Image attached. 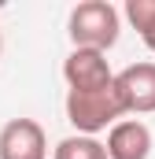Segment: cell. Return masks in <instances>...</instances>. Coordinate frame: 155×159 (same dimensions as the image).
<instances>
[{
  "mask_svg": "<svg viewBox=\"0 0 155 159\" xmlns=\"http://www.w3.org/2000/svg\"><path fill=\"white\" fill-rule=\"evenodd\" d=\"M63 78H67V89H78V93H92V89L115 85L107 52H96V48H74L63 59Z\"/></svg>",
  "mask_w": 155,
  "mask_h": 159,
  "instance_id": "3957f363",
  "label": "cell"
},
{
  "mask_svg": "<svg viewBox=\"0 0 155 159\" xmlns=\"http://www.w3.org/2000/svg\"><path fill=\"white\" fill-rule=\"evenodd\" d=\"M67 34L74 41V48L107 52V48H115L118 34H122V15H118L115 4H107V0H85V4H78L70 11Z\"/></svg>",
  "mask_w": 155,
  "mask_h": 159,
  "instance_id": "7a4b0ae2",
  "label": "cell"
},
{
  "mask_svg": "<svg viewBox=\"0 0 155 159\" xmlns=\"http://www.w3.org/2000/svg\"><path fill=\"white\" fill-rule=\"evenodd\" d=\"M52 159H107V144H100L96 137L74 133V137H63L55 144Z\"/></svg>",
  "mask_w": 155,
  "mask_h": 159,
  "instance_id": "52a82bcc",
  "label": "cell"
},
{
  "mask_svg": "<svg viewBox=\"0 0 155 159\" xmlns=\"http://www.w3.org/2000/svg\"><path fill=\"white\" fill-rule=\"evenodd\" d=\"M0 159H48V137L33 119H11L0 129Z\"/></svg>",
  "mask_w": 155,
  "mask_h": 159,
  "instance_id": "277c9868",
  "label": "cell"
},
{
  "mask_svg": "<svg viewBox=\"0 0 155 159\" xmlns=\"http://www.w3.org/2000/svg\"><path fill=\"white\" fill-rule=\"evenodd\" d=\"M126 19L133 22L140 41L155 52V0H126Z\"/></svg>",
  "mask_w": 155,
  "mask_h": 159,
  "instance_id": "ba28073f",
  "label": "cell"
},
{
  "mask_svg": "<svg viewBox=\"0 0 155 159\" xmlns=\"http://www.w3.org/2000/svg\"><path fill=\"white\" fill-rule=\"evenodd\" d=\"M152 156V129L140 119H122L107 129V159H148Z\"/></svg>",
  "mask_w": 155,
  "mask_h": 159,
  "instance_id": "8992f818",
  "label": "cell"
},
{
  "mask_svg": "<svg viewBox=\"0 0 155 159\" xmlns=\"http://www.w3.org/2000/svg\"><path fill=\"white\" fill-rule=\"evenodd\" d=\"M115 85L126 100L129 115H152L155 111V63H133L122 74H115Z\"/></svg>",
  "mask_w": 155,
  "mask_h": 159,
  "instance_id": "5b68a950",
  "label": "cell"
},
{
  "mask_svg": "<svg viewBox=\"0 0 155 159\" xmlns=\"http://www.w3.org/2000/svg\"><path fill=\"white\" fill-rule=\"evenodd\" d=\"M0 52H4V34H0Z\"/></svg>",
  "mask_w": 155,
  "mask_h": 159,
  "instance_id": "9c48e42d",
  "label": "cell"
},
{
  "mask_svg": "<svg viewBox=\"0 0 155 159\" xmlns=\"http://www.w3.org/2000/svg\"><path fill=\"white\" fill-rule=\"evenodd\" d=\"M67 122L74 126L78 133L85 137H96L100 129H111L122 122L126 111V100L118 93V85H107V89H92V93H78V89H67Z\"/></svg>",
  "mask_w": 155,
  "mask_h": 159,
  "instance_id": "6da1fadb",
  "label": "cell"
}]
</instances>
